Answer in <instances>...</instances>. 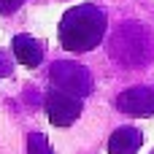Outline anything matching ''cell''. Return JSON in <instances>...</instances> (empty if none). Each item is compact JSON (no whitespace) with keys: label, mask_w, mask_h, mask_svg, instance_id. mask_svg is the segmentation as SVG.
<instances>
[{"label":"cell","mask_w":154,"mask_h":154,"mask_svg":"<svg viewBox=\"0 0 154 154\" xmlns=\"http://www.w3.org/2000/svg\"><path fill=\"white\" fill-rule=\"evenodd\" d=\"M106 27H108V19L97 5L92 3L73 5L60 19V43L65 51H73V54L92 51L103 43Z\"/></svg>","instance_id":"6da1fadb"},{"label":"cell","mask_w":154,"mask_h":154,"mask_svg":"<svg viewBox=\"0 0 154 154\" xmlns=\"http://www.w3.org/2000/svg\"><path fill=\"white\" fill-rule=\"evenodd\" d=\"M49 79H51V87L65 89V92H70V95H76V97H87V95L92 92V87H95V84H92V73H89L84 65L70 62V60L54 62L51 70H49Z\"/></svg>","instance_id":"7a4b0ae2"},{"label":"cell","mask_w":154,"mask_h":154,"mask_svg":"<svg viewBox=\"0 0 154 154\" xmlns=\"http://www.w3.org/2000/svg\"><path fill=\"white\" fill-rule=\"evenodd\" d=\"M81 97L65 92V89H57L51 87L46 92V114H49V122L54 127H70L79 116H81Z\"/></svg>","instance_id":"3957f363"},{"label":"cell","mask_w":154,"mask_h":154,"mask_svg":"<svg viewBox=\"0 0 154 154\" xmlns=\"http://www.w3.org/2000/svg\"><path fill=\"white\" fill-rule=\"evenodd\" d=\"M116 108L127 116H154V87H130L116 97Z\"/></svg>","instance_id":"277c9868"},{"label":"cell","mask_w":154,"mask_h":154,"mask_svg":"<svg viewBox=\"0 0 154 154\" xmlns=\"http://www.w3.org/2000/svg\"><path fill=\"white\" fill-rule=\"evenodd\" d=\"M143 146V133L138 127H116L108 138V154H138V149Z\"/></svg>","instance_id":"5b68a950"},{"label":"cell","mask_w":154,"mask_h":154,"mask_svg":"<svg viewBox=\"0 0 154 154\" xmlns=\"http://www.w3.org/2000/svg\"><path fill=\"white\" fill-rule=\"evenodd\" d=\"M11 49H14V57H16L24 68H38V65H41V60H43V54H46V46H43L38 38L24 35V32L14 38Z\"/></svg>","instance_id":"8992f818"},{"label":"cell","mask_w":154,"mask_h":154,"mask_svg":"<svg viewBox=\"0 0 154 154\" xmlns=\"http://www.w3.org/2000/svg\"><path fill=\"white\" fill-rule=\"evenodd\" d=\"M27 154H54V152H51L46 135H41V133H30V135H27Z\"/></svg>","instance_id":"52a82bcc"},{"label":"cell","mask_w":154,"mask_h":154,"mask_svg":"<svg viewBox=\"0 0 154 154\" xmlns=\"http://www.w3.org/2000/svg\"><path fill=\"white\" fill-rule=\"evenodd\" d=\"M24 0H0V16H8V14H14L19 5H22Z\"/></svg>","instance_id":"ba28073f"}]
</instances>
